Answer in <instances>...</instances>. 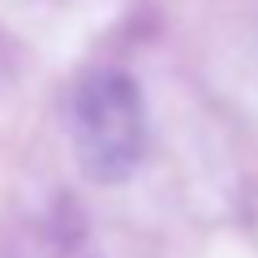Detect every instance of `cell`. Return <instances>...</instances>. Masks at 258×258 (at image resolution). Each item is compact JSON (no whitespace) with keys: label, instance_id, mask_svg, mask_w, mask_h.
Returning <instances> with one entry per match:
<instances>
[{"label":"cell","instance_id":"6da1fadb","mask_svg":"<svg viewBox=\"0 0 258 258\" xmlns=\"http://www.w3.org/2000/svg\"><path fill=\"white\" fill-rule=\"evenodd\" d=\"M69 138L78 168L95 185H120L147 151L142 91L125 69H91L69 99Z\"/></svg>","mask_w":258,"mask_h":258}]
</instances>
